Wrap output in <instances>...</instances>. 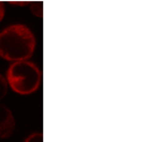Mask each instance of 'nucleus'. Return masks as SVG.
<instances>
[{"instance_id":"nucleus-5","label":"nucleus","mask_w":159,"mask_h":142,"mask_svg":"<svg viewBox=\"0 0 159 142\" xmlns=\"http://www.w3.org/2000/svg\"><path fill=\"white\" fill-rule=\"evenodd\" d=\"M8 92V83L7 80L0 74V100L3 99Z\"/></svg>"},{"instance_id":"nucleus-6","label":"nucleus","mask_w":159,"mask_h":142,"mask_svg":"<svg viewBox=\"0 0 159 142\" xmlns=\"http://www.w3.org/2000/svg\"><path fill=\"white\" fill-rule=\"evenodd\" d=\"M25 142H43V134L42 133H33L25 140Z\"/></svg>"},{"instance_id":"nucleus-7","label":"nucleus","mask_w":159,"mask_h":142,"mask_svg":"<svg viewBox=\"0 0 159 142\" xmlns=\"http://www.w3.org/2000/svg\"><path fill=\"white\" fill-rule=\"evenodd\" d=\"M3 16H5V5L2 1H0V22L3 20Z\"/></svg>"},{"instance_id":"nucleus-2","label":"nucleus","mask_w":159,"mask_h":142,"mask_svg":"<svg viewBox=\"0 0 159 142\" xmlns=\"http://www.w3.org/2000/svg\"><path fill=\"white\" fill-rule=\"evenodd\" d=\"M7 83L18 94H31L39 89L41 71L29 60L14 62L7 71Z\"/></svg>"},{"instance_id":"nucleus-3","label":"nucleus","mask_w":159,"mask_h":142,"mask_svg":"<svg viewBox=\"0 0 159 142\" xmlns=\"http://www.w3.org/2000/svg\"><path fill=\"white\" fill-rule=\"evenodd\" d=\"M15 130V119L13 112L7 106L0 103V138L7 139Z\"/></svg>"},{"instance_id":"nucleus-4","label":"nucleus","mask_w":159,"mask_h":142,"mask_svg":"<svg viewBox=\"0 0 159 142\" xmlns=\"http://www.w3.org/2000/svg\"><path fill=\"white\" fill-rule=\"evenodd\" d=\"M31 7V13L35 15L37 17L43 16V0H33L32 2L30 3Z\"/></svg>"},{"instance_id":"nucleus-1","label":"nucleus","mask_w":159,"mask_h":142,"mask_svg":"<svg viewBox=\"0 0 159 142\" xmlns=\"http://www.w3.org/2000/svg\"><path fill=\"white\" fill-rule=\"evenodd\" d=\"M35 49V36L23 24H14L0 32V57L8 62L27 60Z\"/></svg>"}]
</instances>
